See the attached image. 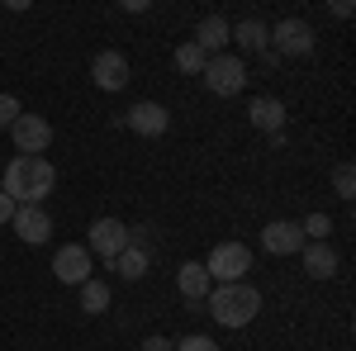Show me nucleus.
I'll use <instances>...</instances> for the list:
<instances>
[{
  "mask_svg": "<svg viewBox=\"0 0 356 351\" xmlns=\"http://www.w3.org/2000/svg\"><path fill=\"white\" fill-rule=\"evenodd\" d=\"M0 190L15 199V204H43L57 190V166L48 157H15L0 176Z\"/></svg>",
  "mask_w": 356,
  "mask_h": 351,
  "instance_id": "obj_1",
  "label": "nucleus"
},
{
  "mask_svg": "<svg viewBox=\"0 0 356 351\" xmlns=\"http://www.w3.org/2000/svg\"><path fill=\"white\" fill-rule=\"evenodd\" d=\"M204 309L214 313L219 327H247L261 313V295H257V285H247V280H238V285H214L209 299H204Z\"/></svg>",
  "mask_w": 356,
  "mask_h": 351,
  "instance_id": "obj_2",
  "label": "nucleus"
},
{
  "mask_svg": "<svg viewBox=\"0 0 356 351\" xmlns=\"http://www.w3.org/2000/svg\"><path fill=\"white\" fill-rule=\"evenodd\" d=\"M204 270H209V280H219V285H238L247 270H252V252H247L243 243H219L209 252Z\"/></svg>",
  "mask_w": 356,
  "mask_h": 351,
  "instance_id": "obj_3",
  "label": "nucleus"
},
{
  "mask_svg": "<svg viewBox=\"0 0 356 351\" xmlns=\"http://www.w3.org/2000/svg\"><path fill=\"white\" fill-rule=\"evenodd\" d=\"M200 76H204V85H209L214 95L228 100V95H238V90L247 85V62L243 57H209Z\"/></svg>",
  "mask_w": 356,
  "mask_h": 351,
  "instance_id": "obj_4",
  "label": "nucleus"
},
{
  "mask_svg": "<svg viewBox=\"0 0 356 351\" xmlns=\"http://www.w3.org/2000/svg\"><path fill=\"white\" fill-rule=\"evenodd\" d=\"M10 138H15V147H19V157H43V147L53 142V124H48L43 114H19V119L10 124Z\"/></svg>",
  "mask_w": 356,
  "mask_h": 351,
  "instance_id": "obj_5",
  "label": "nucleus"
},
{
  "mask_svg": "<svg viewBox=\"0 0 356 351\" xmlns=\"http://www.w3.org/2000/svg\"><path fill=\"white\" fill-rule=\"evenodd\" d=\"M129 243H134V228H129V223H119V218H95V223H90V247H86V252H100L105 261H114Z\"/></svg>",
  "mask_w": 356,
  "mask_h": 351,
  "instance_id": "obj_6",
  "label": "nucleus"
},
{
  "mask_svg": "<svg viewBox=\"0 0 356 351\" xmlns=\"http://www.w3.org/2000/svg\"><path fill=\"white\" fill-rule=\"evenodd\" d=\"M261 247H266L271 256H300L304 252V228L290 223V218H275V223L261 228Z\"/></svg>",
  "mask_w": 356,
  "mask_h": 351,
  "instance_id": "obj_7",
  "label": "nucleus"
},
{
  "mask_svg": "<svg viewBox=\"0 0 356 351\" xmlns=\"http://www.w3.org/2000/svg\"><path fill=\"white\" fill-rule=\"evenodd\" d=\"M271 43H275L280 57H304L314 48V28L304 24V19H280V24L271 28Z\"/></svg>",
  "mask_w": 356,
  "mask_h": 351,
  "instance_id": "obj_8",
  "label": "nucleus"
},
{
  "mask_svg": "<svg viewBox=\"0 0 356 351\" xmlns=\"http://www.w3.org/2000/svg\"><path fill=\"white\" fill-rule=\"evenodd\" d=\"M10 228L19 233V243L38 247V243H48V233H53V218L43 214V204H19V209H15V218H10Z\"/></svg>",
  "mask_w": 356,
  "mask_h": 351,
  "instance_id": "obj_9",
  "label": "nucleus"
},
{
  "mask_svg": "<svg viewBox=\"0 0 356 351\" xmlns=\"http://www.w3.org/2000/svg\"><path fill=\"white\" fill-rule=\"evenodd\" d=\"M166 124H171V114H166V105H157V100H138V105L129 109V129H134L138 138H162Z\"/></svg>",
  "mask_w": 356,
  "mask_h": 351,
  "instance_id": "obj_10",
  "label": "nucleus"
},
{
  "mask_svg": "<svg viewBox=\"0 0 356 351\" xmlns=\"http://www.w3.org/2000/svg\"><path fill=\"white\" fill-rule=\"evenodd\" d=\"M53 275L62 285H86L90 280V252L86 247H62L53 256Z\"/></svg>",
  "mask_w": 356,
  "mask_h": 351,
  "instance_id": "obj_11",
  "label": "nucleus"
},
{
  "mask_svg": "<svg viewBox=\"0 0 356 351\" xmlns=\"http://www.w3.org/2000/svg\"><path fill=\"white\" fill-rule=\"evenodd\" d=\"M90 76H95L100 90H124V85H129V57L124 53H100L90 62Z\"/></svg>",
  "mask_w": 356,
  "mask_h": 351,
  "instance_id": "obj_12",
  "label": "nucleus"
},
{
  "mask_svg": "<svg viewBox=\"0 0 356 351\" xmlns=\"http://www.w3.org/2000/svg\"><path fill=\"white\" fill-rule=\"evenodd\" d=\"M247 119H252V129H261V133H280L285 129V105L275 100V95H257L252 109H247Z\"/></svg>",
  "mask_w": 356,
  "mask_h": 351,
  "instance_id": "obj_13",
  "label": "nucleus"
},
{
  "mask_svg": "<svg viewBox=\"0 0 356 351\" xmlns=\"http://www.w3.org/2000/svg\"><path fill=\"white\" fill-rule=\"evenodd\" d=\"M176 285H181V295L191 299V304H204V299H209V285H214V280H209L204 261H186V266H181V275H176Z\"/></svg>",
  "mask_w": 356,
  "mask_h": 351,
  "instance_id": "obj_14",
  "label": "nucleus"
},
{
  "mask_svg": "<svg viewBox=\"0 0 356 351\" xmlns=\"http://www.w3.org/2000/svg\"><path fill=\"white\" fill-rule=\"evenodd\" d=\"M304 270L314 275V280H332L337 275V252H332L328 243H304Z\"/></svg>",
  "mask_w": 356,
  "mask_h": 351,
  "instance_id": "obj_15",
  "label": "nucleus"
},
{
  "mask_svg": "<svg viewBox=\"0 0 356 351\" xmlns=\"http://www.w3.org/2000/svg\"><path fill=\"white\" fill-rule=\"evenodd\" d=\"M228 38H238V43H243L247 53H261V48L271 43V28L261 24V19H243L238 28H228Z\"/></svg>",
  "mask_w": 356,
  "mask_h": 351,
  "instance_id": "obj_16",
  "label": "nucleus"
},
{
  "mask_svg": "<svg viewBox=\"0 0 356 351\" xmlns=\"http://www.w3.org/2000/svg\"><path fill=\"white\" fill-rule=\"evenodd\" d=\"M114 270H119L124 280H143V275H147V252H143L138 243H129L119 256H114Z\"/></svg>",
  "mask_w": 356,
  "mask_h": 351,
  "instance_id": "obj_17",
  "label": "nucleus"
},
{
  "mask_svg": "<svg viewBox=\"0 0 356 351\" xmlns=\"http://www.w3.org/2000/svg\"><path fill=\"white\" fill-rule=\"evenodd\" d=\"M191 43H200L204 53H219L223 43H228V19H219V15H209V19L200 24V33H195Z\"/></svg>",
  "mask_w": 356,
  "mask_h": 351,
  "instance_id": "obj_18",
  "label": "nucleus"
},
{
  "mask_svg": "<svg viewBox=\"0 0 356 351\" xmlns=\"http://www.w3.org/2000/svg\"><path fill=\"white\" fill-rule=\"evenodd\" d=\"M81 309H86V313H105V309H110V285L86 280V285H81Z\"/></svg>",
  "mask_w": 356,
  "mask_h": 351,
  "instance_id": "obj_19",
  "label": "nucleus"
},
{
  "mask_svg": "<svg viewBox=\"0 0 356 351\" xmlns=\"http://www.w3.org/2000/svg\"><path fill=\"white\" fill-rule=\"evenodd\" d=\"M204 62H209V53H204L200 43H181V48H176V67H181V72H191V76L204 72Z\"/></svg>",
  "mask_w": 356,
  "mask_h": 351,
  "instance_id": "obj_20",
  "label": "nucleus"
},
{
  "mask_svg": "<svg viewBox=\"0 0 356 351\" xmlns=\"http://www.w3.org/2000/svg\"><path fill=\"white\" fill-rule=\"evenodd\" d=\"M304 228V243H328V233H332V218L328 214H309L300 223Z\"/></svg>",
  "mask_w": 356,
  "mask_h": 351,
  "instance_id": "obj_21",
  "label": "nucleus"
},
{
  "mask_svg": "<svg viewBox=\"0 0 356 351\" xmlns=\"http://www.w3.org/2000/svg\"><path fill=\"white\" fill-rule=\"evenodd\" d=\"M332 186H337V195H342V199H352V195H356V171L342 162L337 171H332Z\"/></svg>",
  "mask_w": 356,
  "mask_h": 351,
  "instance_id": "obj_22",
  "label": "nucleus"
},
{
  "mask_svg": "<svg viewBox=\"0 0 356 351\" xmlns=\"http://www.w3.org/2000/svg\"><path fill=\"white\" fill-rule=\"evenodd\" d=\"M19 114H24V105H19L15 95H0V129H10V124H15Z\"/></svg>",
  "mask_w": 356,
  "mask_h": 351,
  "instance_id": "obj_23",
  "label": "nucleus"
},
{
  "mask_svg": "<svg viewBox=\"0 0 356 351\" xmlns=\"http://www.w3.org/2000/svg\"><path fill=\"white\" fill-rule=\"evenodd\" d=\"M176 351H219V342L204 337V332H195V337H186V342H176Z\"/></svg>",
  "mask_w": 356,
  "mask_h": 351,
  "instance_id": "obj_24",
  "label": "nucleus"
},
{
  "mask_svg": "<svg viewBox=\"0 0 356 351\" xmlns=\"http://www.w3.org/2000/svg\"><path fill=\"white\" fill-rule=\"evenodd\" d=\"M15 209H19V204H15V199L0 190V223H10V218H15Z\"/></svg>",
  "mask_w": 356,
  "mask_h": 351,
  "instance_id": "obj_25",
  "label": "nucleus"
},
{
  "mask_svg": "<svg viewBox=\"0 0 356 351\" xmlns=\"http://www.w3.org/2000/svg\"><path fill=\"white\" fill-rule=\"evenodd\" d=\"M143 351H176V347H171L166 337H147V342H143Z\"/></svg>",
  "mask_w": 356,
  "mask_h": 351,
  "instance_id": "obj_26",
  "label": "nucleus"
}]
</instances>
